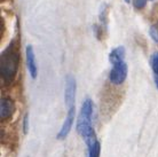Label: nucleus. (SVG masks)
<instances>
[{"mask_svg": "<svg viewBox=\"0 0 158 157\" xmlns=\"http://www.w3.org/2000/svg\"><path fill=\"white\" fill-rule=\"evenodd\" d=\"M21 62L20 47L16 40H13L0 56V72L6 83L14 80Z\"/></svg>", "mask_w": 158, "mask_h": 157, "instance_id": "obj_1", "label": "nucleus"}, {"mask_svg": "<svg viewBox=\"0 0 158 157\" xmlns=\"http://www.w3.org/2000/svg\"><path fill=\"white\" fill-rule=\"evenodd\" d=\"M93 101L91 99H86L84 101L83 106H81V110L80 114L78 116V121H77V132H78L81 137H84L85 134H87L91 130H93L92 127V116H93Z\"/></svg>", "mask_w": 158, "mask_h": 157, "instance_id": "obj_2", "label": "nucleus"}, {"mask_svg": "<svg viewBox=\"0 0 158 157\" xmlns=\"http://www.w3.org/2000/svg\"><path fill=\"white\" fill-rule=\"evenodd\" d=\"M127 77V64L125 61L118 62L112 64V69L109 75V79L112 84L115 85H120L125 82Z\"/></svg>", "mask_w": 158, "mask_h": 157, "instance_id": "obj_3", "label": "nucleus"}, {"mask_svg": "<svg viewBox=\"0 0 158 157\" xmlns=\"http://www.w3.org/2000/svg\"><path fill=\"white\" fill-rule=\"evenodd\" d=\"M76 91H77L76 79L73 78L72 75H68L65 77L64 100H65V104H67V107L69 109L73 108V103H75V99H76Z\"/></svg>", "mask_w": 158, "mask_h": 157, "instance_id": "obj_4", "label": "nucleus"}, {"mask_svg": "<svg viewBox=\"0 0 158 157\" xmlns=\"http://www.w3.org/2000/svg\"><path fill=\"white\" fill-rule=\"evenodd\" d=\"M25 55H27V67L33 79L37 78V74H38V68H37L36 63V55H35V49L31 45H29L27 49H25Z\"/></svg>", "mask_w": 158, "mask_h": 157, "instance_id": "obj_5", "label": "nucleus"}, {"mask_svg": "<svg viewBox=\"0 0 158 157\" xmlns=\"http://www.w3.org/2000/svg\"><path fill=\"white\" fill-rule=\"evenodd\" d=\"M73 119H75V107L70 108L68 111L67 118H65L63 125H62V129L57 133V139H64V138L68 137V134H69L72 127V124H73Z\"/></svg>", "mask_w": 158, "mask_h": 157, "instance_id": "obj_6", "label": "nucleus"}, {"mask_svg": "<svg viewBox=\"0 0 158 157\" xmlns=\"http://www.w3.org/2000/svg\"><path fill=\"white\" fill-rule=\"evenodd\" d=\"M15 104L10 99H1L0 102V117L1 119H7L14 114Z\"/></svg>", "mask_w": 158, "mask_h": 157, "instance_id": "obj_7", "label": "nucleus"}, {"mask_svg": "<svg viewBox=\"0 0 158 157\" xmlns=\"http://www.w3.org/2000/svg\"><path fill=\"white\" fill-rule=\"evenodd\" d=\"M125 47L124 46H118L115 49H112L109 55V60H110L111 64H115V63L123 62L125 61Z\"/></svg>", "mask_w": 158, "mask_h": 157, "instance_id": "obj_8", "label": "nucleus"}, {"mask_svg": "<svg viewBox=\"0 0 158 157\" xmlns=\"http://www.w3.org/2000/svg\"><path fill=\"white\" fill-rule=\"evenodd\" d=\"M100 142L98 141L95 145L88 148V157H100Z\"/></svg>", "mask_w": 158, "mask_h": 157, "instance_id": "obj_9", "label": "nucleus"}, {"mask_svg": "<svg viewBox=\"0 0 158 157\" xmlns=\"http://www.w3.org/2000/svg\"><path fill=\"white\" fill-rule=\"evenodd\" d=\"M149 35L152 38V40L158 44V23H155L151 25L150 30H149Z\"/></svg>", "mask_w": 158, "mask_h": 157, "instance_id": "obj_10", "label": "nucleus"}, {"mask_svg": "<svg viewBox=\"0 0 158 157\" xmlns=\"http://www.w3.org/2000/svg\"><path fill=\"white\" fill-rule=\"evenodd\" d=\"M150 64H151L152 70H154V72H155V75H158V52L155 53V54L151 56Z\"/></svg>", "mask_w": 158, "mask_h": 157, "instance_id": "obj_11", "label": "nucleus"}, {"mask_svg": "<svg viewBox=\"0 0 158 157\" xmlns=\"http://www.w3.org/2000/svg\"><path fill=\"white\" fill-rule=\"evenodd\" d=\"M147 1H148V0H133V6H134L136 9H142V8L146 7Z\"/></svg>", "mask_w": 158, "mask_h": 157, "instance_id": "obj_12", "label": "nucleus"}, {"mask_svg": "<svg viewBox=\"0 0 158 157\" xmlns=\"http://www.w3.org/2000/svg\"><path fill=\"white\" fill-rule=\"evenodd\" d=\"M28 115H25V117H24V124H23V129H24V132L27 133L28 132Z\"/></svg>", "mask_w": 158, "mask_h": 157, "instance_id": "obj_13", "label": "nucleus"}, {"mask_svg": "<svg viewBox=\"0 0 158 157\" xmlns=\"http://www.w3.org/2000/svg\"><path fill=\"white\" fill-rule=\"evenodd\" d=\"M155 83H156V86L158 88V75H155Z\"/></svg>", "mask_w": 158, "mask_h": 157, "instance_id": "obj_14", "label": "nucleus"}, {"mask_svg": "<svg viewBox=\"0 0 158 157\" xmlns=\"http://www.w3.org/2000/svg\"><path fill=\"white\" fill-rule=\"evenodd\" d=\"M125 1H126V2H130V1H131V0H125Z\"/></svg>", "mask_w": 158, "mask_h": 157, "instance_id": "obj_15", "label": "nucleus"}, {"mask_svg": "<svg viewBox=\"0 0 158 157\" xmlns=\"http://www.w3.org/2000/svg\"><path fill=\"white\" fill-rule=\"evenodd\" d=\"M149 1H155V0H149Z\"/></svg>", "mask_w": 158, "mask_h": 157, "instance_id": "obj_16", "label": "nucleus"}, {"mask_svg": "<svg viewBox=\"0 0 158 157\" xmlns=\"http://www.w3.org/2000/svg\"><path fill=\"white\" fill-rule=\"evenodd\" d=\"M1 1H5V0H1Z\"/></svg>", "mask_w": 158, "mask_h": 157, "instance_id": "obj_17", "label": "nucleus"}]
</instances>
